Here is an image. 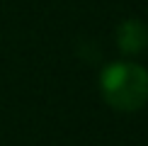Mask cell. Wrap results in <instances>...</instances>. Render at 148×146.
Returning a JSON list of instances; mask_svg holds the SVG:
<instances>
[{
	"label": "cell",
	"mask_w": 148,
	"mask_h": 146,
	"mask_svg": "<svg viewBox=\"0 0 148 146\" xmlns=\"http://www.w3.org/2000/svg\"><path fill=\"white\" fill-rule=\"evenodd\" d=\"M100 88L107 105L119 112H136L148 102V71L131 61H116L102 71Z\"/></svg>",
	"instance_id": "1"
},
{
	"label": "cell",
	"mask_w": 148,
	"mask_h": 146,
	"mask_svg": "<svg viewBox=\"0 0 148 146\" xmlns=\"http://www.w3.org/2000/svg\"><path fill=\"white\" fill-rule=\"evenodd\" d=\"M116 44L124 54L136 56L148 46V27L138 20H124L116 27Z\"/></svg>",
	"instance_id": "2"
}]
</instances>
